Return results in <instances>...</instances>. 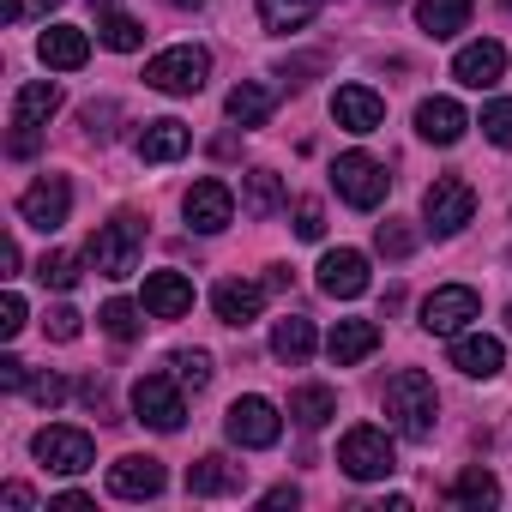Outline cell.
Instances as JSON below:
<instances>
[{"label": "cell", "mask_w": 512, "mask_h": 512, "mask_svg": "<svg viewBox=\"0 0 512 512\" xmlns=\"http://www.w3.org/2000/svg\"><path fill=\"white\" fill-rule=\"evenodd\" d=\"M139 314H145V308H133V302H121V296H115V302H103L97 326H103V332H109L115 344H133V338L145 332V320H139Z\"/></svg>", "instance_id": "34"}, {"label": "cell", "mask_w": 512, "mask_h": 512, "mask_svg": "<svg viewBox=\"0 0 512 512\" xmlns=\"http://www.w3.org/2000/svg\"><path fill=\"white\" fill-rule=\"evenodd\" d=\"M223 434H229L235 446H247V452H266V446H278V434H284V416H278V404H272V398L247 392V398H235V404H229V416H223Z\"/></svg>", "instance_id": "5"}, {"label": "cell", "mask_w": 512, "mask_h": 512, "mask_svg": "<svg viewBox=\"0 0 512 512\" xmlns=\"http://www.w3.org/2000/svg\"><path fill=\"white\" fill-rule=\"evenodd\" d=\"M260 308H266V284H247V278H223L217 290H211V314L223 320V326H253L260 320Z\"/></svg>", "instance_id": "16"}, {"label": "cell", "mask_w": 512, "mask_h": 512, "mask_svg": "<svg viewBox=\"0 0 512 512\" xmlns=\"http://www.w3.org/2000/svg\"><path fill=\"white\" fill-rule=\"evenodd\" d=\"M320 290H326L332 302H356V296L368 290V253H356V247H332L326 260H320Z\"/></svg>", "instance_id": "14"}, {"label": "cell", "mask_w": 512, "mask_h": 512, "mask_svg": "<svg viewBox=\"0 0 512 512\" xmlns=\"http://www.w3.org/2000/svg\"><path fill=\"white\" fill-rule=\"evenodd\" d=\"M181 211H187V223H193L199 235H217V229H229V217H235V193H229V181L205 175V181L187 187Z\"/></svg>", "instance_id": "12"}, {"label": "cell", "mask_w": 512, "mask_h": 512, "mask_svg": "<svg viewBox=\"0 0 512 512\" xmlns=\"http://www.w3.org/2000/svg\"><path fill=\"white\" fill-rule=\"evenodd\" d=\"M506 326H512V308H506Z\"/></svg>", "instance_id": "52"}, {"label": "cell", "mask_w": 512, "mask_h": 512, "mask_svg": "<svg viewBox=\"0 0 512 512\" xmlns=\"http://www.w3.org/2000/svg\"><path fill=\"white\" fill-rule=\"evenodd\" d=\"M332 121H338L344 133H380V127H386V97L368 91V85H338Z\"/></svg>", "instance_id": "15"}, {"label": "cell", "mask_w": 512, "mask_h": 512, "mask_svg": "<svg viewBox=\"0 0 512 512\" xmlns=\"http://www.w3.org/2000/svg\"><path fill=\"white\" fill-rule=\"evenodd\" d=\"M37 145H43V127H13V139H7L13 157H37Z\"/></svg>", "instance_id": "43"}, {"label": "cell", "mask_w": 512, "mask_h": 512, "mask_svg": "<svg viewBox=\"0 0 512 512\" xmlns=\"http://www.w3.org/2000/svg\"><path fill=\"white\" fill-rule=\"evenodd\" d=\"M139 253H145V223L133 217V211H121V217H109V223H97V235H91V247H85V260L103 272V278H133L139 272Z\"/></svg>", "instance_id": "2"}, {"label": "cell", "mask_w": 512, "mask_h": 512, "mask_svg": "<svg viewBox=\"0 0 512 512\" xmlns=\"http://www.w3.org/2000/svg\"><path fill=\"white\" fill-rule=\"evenodd\" d=\"M272 356H278V362H290V368H302V362L314 356V326H308L302 314L278 320V326H272Z\"/></svg>", "instance_id": "29"}, {"label": "cell", "mask_w": 512, "mask_h": 512, "mask_svg": "<svg viewBox=\"0 0 512 512\" xmlns=\"http://www.w3.org/2000/svg\"><path fill=\"white\" fill-rule=\"evenodd\" d=\"M374 247L386 253V260H410V253H416V229L398 223V217H386V223L374 229Z\"/></svg>", "instance_id": "35"}, {"label": "cell", "mask_w": 512, "mask_h": 512, "mask_svg": "<svg viewBox=\"0 0 512 512\" xmlns=\"http://www.w3.org/2000/svg\"><path fill=\"white\" fill-rule=\"evenodd\" d=\"M109 494L115 500H157L163 494V464L157 458H139V452L115 458L109 464Z\"/></svg>", "instance_id": "17"}, {"label": "cell", "mask_w": 512, "mask_h": 512, "mask_svg": "<svg viewBox=\"0 0 512 512\" xmlns=\"http://www.w3.org/2000/svg\"><path fill=\"white\" fill-rule=\"evenodd\" d=\"M25 392H31L43 410H55V404L67 398V380H61V374H31V380H25Z\"/></svg>", "instance_id": "39"}, {"label": "cell", "mask_w": 512, "mask_h": 512, "mask_svg": "<svg viewBox=\"0 0 512 512\" xmlns=\"http://www.w3.org/2000/svg\"><path fill=\"white\" fill-rule=\"evenodd\" d=\"M296 500H302V494H296V488H290V482H278V488H272V494H266V506H272V512H278V506H296Z\"/></svg>", "instance_id": "47"}, {"label": "cell", "mask_w": 512, "mask_h": 512, "mask_svg": "<svg viewBox=\"0 0 512 512\" xmlns=\"http://www.w3.org/2000/svg\"><path fill=\"white\" fill-rule=\"evenodd\" d=\"M133 422L157 428V434H175L187 422V398H181V380L175 374H145L133 386Z\"/></svg>", "instance_id": "7"}, {"label": "cell", "mask_w": 512, "mask_h": 512, "mask_svg": "<svg viewBox=\"0 0 512 512\" xmlns=\"http://www.w3.org/2000/svg\"><path fill=\"white\" fill-rule=\"evenodd\" d=\"M470 13H476V0H416V25H422L434 43L458 37V31L470 25Z\"/></svg>", "instance_id": "25"}, {"label": "cell", "mask_w": 512, "mask_h": 512, "mask_svg": "<svg viewBox=\"0 0 512 512\" xmlns=\"http://www.w3.org/2000/svg\"><path fill=\"white\" fill-rule=\"evenodd\" d=\"M0 500H7L13 512H31V506H37V494H31L25 482H7V488H0Z\"/></svg>", "instance_id": "46"}, {"label": "cell", "mask_w": 512, "mask_h": 512, "mask_svg": "<svg viewBox=\"0 0 512 512\" xmlns=\"http://www.w3.org/2000/svg\"><path fill=\"white\" fill-rule=\"evenodd\" d=\"M97 43H103V49H115V55H133V49L145 43V25H139V19H127V13H103Z\"/></svg>", "instance_id": "33"}, {"label": "cell", "mask_w": 512, "mask_h": 512, "mask_svg": "<svg viewBox=\"0 0 512 512\" xmlns=\"http://www.w3.org/2000/svg\"><path fill=\"white\" fill-rule=\"evenodd\" d=\"M374 350H380V326H374V320H338L332 338H326V356H332L338 368H356V362H368Z\"/></svg>", "instance_id": "22"}, {"label": "cell", "mask_w": 512, "mask_h": 512, "mask_svg": "<svg viewBox=\"0 0 512 512\" xmlns=\"http://www.w3.org/2000/svg\"><path fill=\"white\" fill-rule=\"evenodd\" d=\"M37 278H43L49 290H73V284H79V260H73V253H43Z\"/></svg>", "instance_id": "38"}, {"label": "cell", "mask_w": 512, "mask_h": 512, "mask_svg": "<svg viewBox=\"0 0 512 512\" xmlns=\"http://www.w3.org/2000/svg\"><path fill=\"white\" fill-rule=\"evenodd\" d=\"M103 121H115V103H85V127L97 133V139H109V127Z\"/></svg>", "instance_id": "45"}, {"label": "cell", "mask_w": 512, "mask_h": 512, "mask_svg": "<svg viewBox=\"0 0 512 512\" xmlns=\"http://www.w3.org/2000/svg\"><path fill=\"white\" fill-rule=\"evenodd\" d=\"M446 500H452V506H494V500H500V482H494V470L470 464V470L446 488Z\"/></svg>", "instance_id": "32"}, {"label": "cell", "mask_w": 512, "mask_h": 512, "mask_svg": "<svg viewBox=\"0 0 512 512\" xmlns=\"http://www.w3.org/2000/svg\"><path fill=\"white\" fill-rule=\"evenodd\" d=\"M169 368H175V380H181V386H193V392H205V386H211V356H205V350H175V356H169Z\"/></svg>", "instance_id": "36"}, {"label": "cell", "mask_w": 512, "mask_h": 512, "mask_svg": "<svg viewBox=\"0 0 512 512\" xmlns=\"http://www.w3.org/2000/svg\"><path fill=\"white\" fill-rule=\"evenodd\" d=\"M187 145H193V133H187L175 115H157V121H145V133H139V157H145V163H175V157H187Z\"/></svg>", "instance_id": "24"}, {"label": "cell", "mask_w": 512, "mask_h": 512, "mask_svg": "<svg viewBox=\"0 0 512 512\" xmlns=\"http://www.w3.org/2000/svg\"><path fill=\"white\" fill-rule=\"evenodd\" d=\"M470 320H482V296L470 284H440L422 302V332H434V338H458Z\"/></svg>", "instance_id": "10"}, {"label": "cell", "mask_w": 512, "mask_h": 512, "mask_svg": "<svg viewBox=\"0 0 512 512\" xmlns=\"http://www.w3.org/2000/svg\"><path fill=\"white\" fill-rule=\"evenodd\" d=\"M464 127H470V115H464L452 97H422V103H416V133H422L428 145H458Z\"/></svg>", "instance_id": "20"}, {"label": "cell", "mask_w": 512, "mask_h": 512, "mask_svg": "<svg viewBox=\"0 0 512 512\" xmlns=\"http://www.w3.org/2000/svg\"><path fill=\"white\" fill-rule=\"evenodd\" d=\"M55 109H61V85H55V79H31V85H19V97H13V127H43Z\"/></svg>", "instance_id": "27"}, {"label": "cell", "mask_w": 512, "mask_h": 512, "mask_svg": "<svg viewBox=\"0 0 512 512\" xmlns=\"http://www.w3.org/2000/svg\"><path fill=\"white\" fill-rule=\"evenodd\" d=\"M338 464H344V476H356V482H380V476H392V470H398L392 434L374 428V422H356V428L338 440Z\"/></svg>", "instance_id": "4"}, {"label": "cell", "mask_w": 512, "mask_h": 512, "mask_svg": "<svg viewBox=\"0 0 512 512\" xmlns=\"http://www.w3.org/2000/svg\"><path fill=\"white\" fill-rule=\"evenodd\" d=\"M25 380H31V374H25L19 356H0V386H7V392H25Z\"/></svg>", "instance_id": "44"}, {"label": "cell", "mask_w": 512, "mask_h": 512, "mask_svg": "<svg viewBox=\"0 0 512 512\" xmlns=\"http://www.w3.org/2000/svg\"><path fill=\"white\" fill-rule=\"evenodd\" d=\"M31 452H37V458H43L55 476H85V470L97 464V446H91V434H85V428H67V422H49V428H37Z\"/></svg>", "instance_id": "9"}, {"label": "cell", "mask_w": 512, "mask_h": 512, "mask_svg": "<svg viewBox=\"0 0 512 512\" xmlns=\"http://www.w3.org/2000/svg\"><path fill=\"white\" fill-rule=\"evenodd\" d=\"M67 211H73L67 175H43V181H31V187L19 193V217H25L31 229H43V235H55V229L67 223Z\"/></svg>", "instance_id": "11"}, {"label": "cell", "mask_w": 512, "mask_h": 512, "mask_svg": "<svg viewBox=\"0 0 512 512\" xmlns=\"http://www.w3.org/2000/svg\"><path fill=\"white\" fill-rule=\"evenodd\" d=\"M332 187H338V199H344V205H356V211H374V205L386 199L392 175H386V163H374L368 151H344V157L332 163Z\"/></svg>", "instance_id": "6"}, {"label": "cell", "mask_w": 512, "mask_h": 512, "mask_svg": "<svg viewBox=\"0 0 512 512\" xmlns=\"http://www.w3.org/2000/svg\"><path fill=\"white\" fill-rule=\"evenodd\" d=\"M223 109H229V121H235V127H266V121H272V109H278V91H272L266 79H241V85L229 91V103H223Z\"/></svg>", "instance_id": "23"}, {"label": "cell", "mask_w": 512, "mask_h": 512, "mask_svg": "<svg viewBox=\"0 0 512 512\" xmlns=\"http://www.w3.org/2000/svg\"><path fill=\"white\" fill-rule=\"evenodd\" d=\"M290 416H296L302 428H326V422L338 416V392H332V386H296V392H290Z\"/></svg>", "instance_id": "30"}, {"label": "cell", "mask_w": 512, "mask_h": 512, "mask_svg": "<svg viewBox=\"0 0 512 512\" xmlns=\"http://www.w3.org/2000/svg\"><path fill=\"white\" fill-rule=\"evenodd\" d=\"M241 464H229V458H199V464H187V494H199V500H211V494H235L241 488Z\"/></svg>", "instance_id": "26"}, {"label": "cell", "mask_w": 512, "mask_h": 512, "mask_svg": "<svg viewBox=\"0 0 512 512\" xmlns=\"http://www.w3.org/2000/svg\"><path fill=\"white\" fill-rule=\"evenodd\" d=\"M79 320H85L79 308H55L43 326H49V338H55V344H73V338H79Z\"/></svg>", "instance_id": "42"}, {"label": "cell", "mask_w": 512, "mask_h": 512, "mask_svg": "<svg viewBox=\"0 0 512 512\" xmlns=\"http://www.w3.org/2000/svg\"><path fill=\"white\" fill-rule=\"evenodd\" d=\"M500 73H506V49H500L494 37L464 43V49L452 55V79H458L464 91H494V85H500Z\"/></svg>", "instance_id": "13"}, {"label": "cell", "mask_w": 512, "mask_h": 512, "mask_svg": "<svg viewBox=\"0 0 512 512\" xmlns=\"http://www.w3.org/2000/svg\"><path fill=\"white\" fill-rule=\"evenodd\" d=\"M386 416H392V428H398L404 440H428L434 422H440V392H434V380H428L422 368H398V374L386 380Z\"/></svg>", "instance_id": "1"}, {"label": "cell", "mask_w": 512, "mask_h": 512, "mask_svg": "<svg viewBox=\"0 0 512 512\" xmlns=\"http://www.w3.org/2000/svg\"><path fill=\"white\" fill-rule=\"evenodd\" d=\"M422 217L434 235H458L470 217H476V187L458 181V175H434L428 193H422Z\"/></svg>", "instance_id": "8"}, {"label": "cell", "mask_w": 512, "mask_h": 512, "mask_svg": "<svg viewBox=\"0 0 512 512\" xmlns=\"http://www.w3.org/2000/svg\"><path fill=\"white\" fill-rule=\"evenodd\" d=\"M19 332H25V296L7 290L0 296V338H19Z\"/></svg>", "instance_id": "40"}, {"label": "cell", "mask_w": 512, "mask_h": 512, "mask_svg": "<svg viewBox=\"0 0 512 512\" xmlns=\"http://www.w3.org/2000/svg\"><path fill=\"white\" fill-rule=\"evenodd\" d=\"M452 368L470 374V380H494L506 368V344L488 338V332H458L452 338Z\"/></svg>", "instance_id": "18"}, {"label": "cell", "mask_w": 512, "mask_h": 512, "mask_svg": "<svg viewBox=\"0 0 512 512\" xmlns=\"http://www.w3.org/2000/svg\"><path fill=\"white\" fill-rule=\"evenodd\" d=\"M37 55H43V67H55V73H79V67L91 61V37H85L79 25H49V31L37 37Z\"/></svg>", "instance_id": "19"}, {"label": "cell", "mask_w": 512, "mask_h": 512, "mask_svg": "<svg viewBox=\"0 0 512 512\" xmlns=\"http://www.w3.org/2000/svg\"><path fill=\"white\" fill-rule=\"evenodd\" d=\"M37 7H43V13H49V7H61V0H37Z\"/></svg>", "instance_id": "51"}, {"label": "cell", "mask_w": 512, "mask_h": 512, "mask_svg": "<svg viewBox=\"0 0 512 512\" xmlns=\"http://www.w3.org/2000/svg\"><path fill=\"white\" fill-rule=\"evenodd\" d=\"M145 314L151 320H181L193 314V284L181 272H151L145 278Z\"/></svg>", "instance_id": "21"}, {"label": "cell", "mask_w": 512, "mask_h": 512, "mask_svg": "<svg viewBox=\"0 0 512 512\" xmlns=\"http://www.w3.org/2000/svg\"><path fill=\"white\" fill-rule=\"evenodd\" d=\"M314 13H320V0H260V25H266V31H278V37L302 31Z\"/></svg>", "instance_id": "31"}, {"label": "cell", "mask_w": 512, "mask_h": 512, "mask_svg": "<svg viewBox=\"0 0 512 512\" xmlns=\"http://www.w3.org/2000/svg\"><path fill=\"white\" fill-rule=\"evenodd\" d=\"M296 235H302V241H320V235H326V211H320V199H302V205H296Z\"/></svg>", "instance_id": "41"}, {"label": "cell", "mask_w": 512, "mask_h": 512, "mask_svg": "<svg viewBox=\"0 0 512 512\" xmlns=\"http://www.w3.org/2000/svg\"><path fill=\"white\" fill-rule=\"evenodd\" d=\"M247 187H241V211L247 217H278L284 205H290V193H284V181L272 175V169H253V175H241Z\"/></svg>", "instance_id": "28"}, {"label": "cell", "mask_w": 512, "mask_h": 512, "mask_svg": "<svg viewBox=\"0 0 512 512\" xmlns=\"http://www.w3.org/2000/svg\"><path fill=\"white\" fill-rule=\"evenodd\" d=\"M205 79H211V55L193 49V43L163 49V55L145 61V85L163 91V97H193V91H205Z\"/></svg>", "instance_id": "3"}, {"label": "cell", "mask_w": 512, "mask_h": 512, "mask_svg": "<svg viewBox=\"0 0 512 512\" xmlns=\"http://www.w3.org/2000/svg\"><path fill=\"white\" fill-rule=\"evenodd\" d=\"M169 7H175V13H193V7H205V0H169Z\"/></svg>", "instance_id": "49"}, {"label": "cell", "mask_w": 512, "mask_h": 512, "mask_svg": "<svg viewBox=\"0 0 512 512\" xmlns=\"http://www.w3.org/2000/svg\"><path fill=\"white\" fill-rule=\"evenodd\" d=\"M91 7H103V13H115V0H91Z\"/></svg>", "instance_id": "50"}, {"label": "cell", "mask_w": 512, "mask_h": 512, "mask_svg": "<svg viewBox=\"0 0 512 512\" xmlns=\"http://www.w3.org/2000/svg\"><path fill=\"white\" fill-rule=\"evenodd\" d=\"M0 19H7V25H19V19H25V0H0Z\"/></svg>", "instance_id": "48"}, {"label": "cell", "mask_w": 512, "mask_h": 512, "mask_svg": "<svg viewBox=\"0 0 512 512\" xmlns=\"http://www.w3.org/2000/svg\"><path fill=\"white\" fill-rule=\"evenodd\" d=\"M482 133H488V145L512 151V97H494V103L482 109Z\"/></svg>", "instance_id": "37"}]
</instances>
